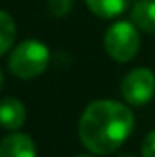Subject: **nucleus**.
I'll return each instance as SVG.
<instances>
[{
    "label": "nucleus",
    "instance_id": "nucleus-1",
    "mask_svg": "<svg viewBox=\"0 0 155 157\" xmlns=\"http://www.w3.org/2000/svg\"><path fill=\"white\" fill-rule=\"evenodd\" d=\"M133 115L128 106L117 101L91 102L78 121V137L82 144L97 155H108L130 137Z\"/></svg>",
    "mask_w": 155,
    "mask_h": 157
},
{
    "label": "nucleus",
    "instance_id": "nucleus-2",
    "mask_svg": "<svg viewBox=\"0 0 155 157\" xmlns=\"http://www.w3.org/2000/svg\"><path fill=\"white\" fill-rule=\"evenodd\" d=\"M9 70L18 78H33L46 71L49 64V49L40 40H24L9 55Z\"/></svg>",
    "mask_w": 155,
    "mask_h": 157
},
{
    "label": "nucleus",
    "instance_id": "nucleus-3",
    "mask_svg": "<svg viewBox=\"0 0 155 157\" xmlns=\"http://www.w3.org/2000/svg\"><path fill=\"white\" fill-rule=\"evenodd\" d=\"M141 48V37L133 22H115L104 35V49L117 62H130Z\"/></svg>",
    "mask_w": 155,
    "mask_h": 157
},
{
    "label": "nucleus",
    "instance_id": "nucleus-4",
    "mask_svg": "<svg viewBox=\"0 0 155 157\" xmlns=\"http://www.w3.org/2000/svg\"><path fill=\"white\" fill-rule=\"evenodd\" d=\"M122 97L126 102L133 106H142L152 101L155 95V75L148 68H137L131 70L120 86Z\"/></svg>",
    "mask_w": 155,
    "mask_h": 157
},
{
    "label": "nucleus",
    "instance_id": "nucleus-5",
    "mask_svg": "<svg viewBox=\"0 0 155 157\" xmlns=\"http://www.w3.org/2000/svg\"><path fill=\"white\" fill-rule=\"evenodd\" d=\"M0 157H37V146L26 133H11L0 143Z\"/></svg>",
    "mask_w": 155,
    "mask_h": 157
},
{
    "label": "nucleus",
    "instance_id": "nucleus-6",
    "mask_svg": "<svg viewBox=\"0 0 155 157\" xmlns=\"http://www.w3.org/2000/svg\"><path fill=\"white\" fill-rule=\"evenodd\" d=\"M26 121V108L24 104L15 99L7 97L0 101V126L6 130H18Z\"/></svg>",
    "mask_w": 155,
    "mask_h": 157
},
{
    "label": "nucleus",
    "instance_id": "nucleus-7",
    "mask_svg": "<svg viewBox=\"0 0 155 157\" xmlns=\"http://www.w3.org/2000/svg\"><path fill=\"white\" fill-rule=\"evenodd\" d=\"M131 22L139 29L155 35V0H139L131 9Z\"/></svg>",
    "mask_w": 155,
    "mask_h": 157
},
{
    "label": "nucleus",
    "instance_id": "nucleus-8",
    "mask_svg": "<svg viewBox=\"0 0 155 157\" xmlns=\"http://www.w3.org/2000/svg\"><path fill=\"white\" fill-rule=\"evenodd\" d=\"M131 0H86L91 13L100 18H115L130 7Z\"/></svg>",
    "mask_w": 155,
    "mask_h": 157
},
{
    "label": "nucleus",
    "instance_id": "nucleus-9",
    "mask_svg": "<svg viewBox=\"0 0 155 157\" xmlns=\"http://www.w3.org/2000/svg\"><path fill=\"white\" fill-rule=\"evenodd\" d=\"M15 37H17V26L13 18L0 9V55L9 51V48L15 42Z\"/></svg>",
    "mask_w": 155,
    "mask_h": 157
},
{
    "label": "nucleus",
    "instance_id": "nucleus-10",
    "mask_svg": "<svg viewBox=\"0 0 155 157\" xmlns=\"http://www.w3.org/2000/svg\"><path fill=\"white\" fill-rule=\"evenodd\" d=\"M73 7V0H47V9L53 17H66Z\"/></svg>",
    "mask_w": 155,
    "mask_h": 157
},
{
    "label": "nucleus",
    "instance_id": "nucleus-11",
    "mask_svg": "<svg viewBox=\"0 0 155 157\" xmlns=\"http://www.w3.org/2000/svg\"><path fill=\"white\" fill-rule=\"evenodd\" d=\"M142 157H155V130H152L142 143Z\"/></svg>",
    "mask_w": 155,
    "mask_h": 157
},
{
    "label": "nucleus",
    "instance_id": "nucleus-12",
    "mask_svg": "<svg viewBox=\"0 0 155 157\" xmlns=\"http://www.w3.org/2000/svg\"><path fill=\"white\" fill-rule=\"evenodd\" d=\"M2 86H4V75H2V71H0V90H2Z\"/></svg>",
    "mask_w": 155,
    "mask_h": 157
},
{
    "label": "nucleus",
    "instance_id": "nucleus-13",
    "mask_svg": "<svg viewBox=\"0 0 155 157\" xmlns=\"http://www.w3.org/2000/svg\"><path fill=\"white\" fill-rule=\"evenodd\" d=\"M77 157H93V155H77Z\"/></svg>",
    "mask_w": 155,
    "mask_h": 157
},
{
    "label": "nucleus",
    "instance_id": "nucleus-14",
    "mask_svg": "<svg viewBox=\"0 0 155 157\" xmlns=\"http://www.w3.org/2000/svg\"><path fill=\"white\" fill-rule=\"evenodd\" d=\"M120 157H131V155H120Z\"/></svg>",
    "mask_w": 155,
    "mask_h": 157
}]
</instances>
